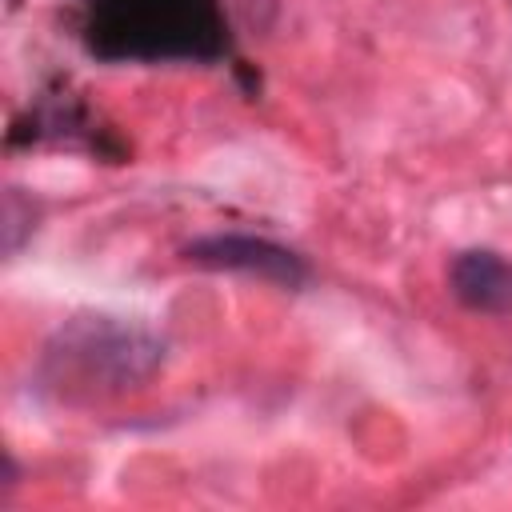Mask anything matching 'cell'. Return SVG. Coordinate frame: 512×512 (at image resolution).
<instances>
[{
    "mask_svg": "<svg viewBox=\"0 0 512 512\" xmlns=\"http://www.w3.org/2000/svg\"><path fill=\"white\" fill-rule=\"evenodd\" d=\"M164 360V344L136 324H120L112 316H76L68 320L48 352L44 372L68 388L120 392L148 380Z\"/></svg>",
    "mask_w": 512,
    "mask_h": 512,
    "instance_id": "cell-2",
    "label": "cell"
},
{
    "mask_svg": "<svg viewBox=\"0 0 512 512\" xmlns=\"http://www.w3.org/2000/svg\"><path fill=\"white\" fill-rule=\"evenodd\" d=\"M452 296L488 316H508L512 312V260H504L492 248H468L452 260L448 268Z\"/></svg>",
    "mask_w": 512,
    "mask_h": 512,
    "instance_id": "cell-4",
    "label": "cell"
},
{
    "mask_svg": "<svg viewBox=\"0 0 512 512\" xmlns=\"http://www.w3.org/2000/svg\"><path fill=\"white\" fill-rule=\"evenodd\" d=\"M88 32L100 56L208 60L224 48L216 0H92Z\"/></svg>",
    "mask_w": 512,
    "mask_h": 512,
    "instance_id": "cell-1",
    "label": "cell"
},
{
    "mask_svg": "<svg viewBox=\"0 0 512 512\" xmlns=\"http://www.w3.org/2000/svg\"><path fill=\"white\" fill-rule=\"evenodd\" d=\"M184 260L212 268V272H240V276H256L280 288H300L308 280V264L264 236H244V232H212L200 236L192 244H184Z\"/></svg>",
    "mask_w": 512,
    "mask_h": 512,
    "instance_id": "cell-3",
    "label": "cell"
}]
</instances>
